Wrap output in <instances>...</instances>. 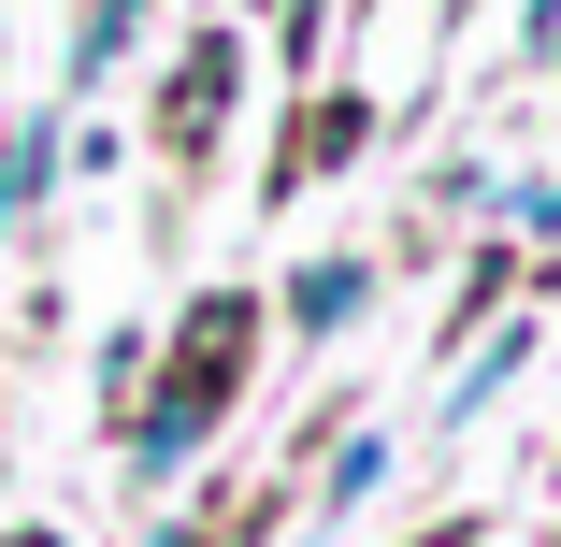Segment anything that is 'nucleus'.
I'll return each mask as SVG.
<instances>
[{"label": "nucleus", "mask_w": 561, "mask_h": 547, "mask_svg": "<svg viewBox=\"0 0 561 547\" xmlns=\"http://www.w3.org/2000/svg\"><path fill=\"white\" fill-rule=\"evenodd\" d=\"M15 547H58V533H15Z\"/></svg>", "instance_id": "423d86ee"}, {"label": "nucleus", "mask_w": 561, "mask_h": 547, "mask_svg": "<svg viewBox=\"0 0 561 547\" xmlns=\"http://www.w3.org/2000/svg\"><path fill=\"white\" fill-rule=\"evenodd\" d=\"M317 15H331V0H288V30H302V44H317Z\"/></svg>", "instance_id": "39448f33"}, {"label": "nucleus", "mask_w": 561, "mask_h": 547, "mask_svg": "<svg viewBox=\"0 0 561 547\" xmlns=\"http://www.w3.org/2000/svg\"><path fill=\"white\" fill-rule=\"evenodd\" d=\"M360 288H375L360 260H302V274H288V317H302V332H346V317H360Z\"/></svg>", "instance_id": "f03ea898"}, {"label": "nucleus", "mask_w": 561, "mask_h": 547, "mask_svg": "<svg viewBox=\"0 0 561 547\" xmlns=\"http://www.w3.org/2000/svg\"><path fill=\"white\" fill-rule=\"evenodd\" d=\"M231 389H245V303H202V317H187V346H173V389H159V403H145V432H130V461H145V476H173Z\"/></svg>", "instance_id": "f257e3e1"}, {"label": "nucleus", "mask_w": 561, "mask_h": 547, "mask_svg": "<svg viewBox=\"0 0 561 547\" xmlns=\"http://www.w3.org/2000/svg\"><path fill=\"white\" fill-rule=\"evenodd\" d=\"M216 116H231V44H202V58H187V72H173V130H187V145H202V130H216Z\"/></svg>", "instance_id": "7ed1b4c3"}, {"label": "nucleus", "mask_w": 561, "mask_h": 547, "mask_svg": "<svg viewBox=\"0 0 561 547\" xmlns=\"http://www.w3.org/2000/svg\"><path fill=\"white\" fill-rule=\"evenodd\" d=\"M130 30H145V0H87V30H72V72H101Z\"/></svg>", "instance_id": "20e7f679"}]
</instances>
